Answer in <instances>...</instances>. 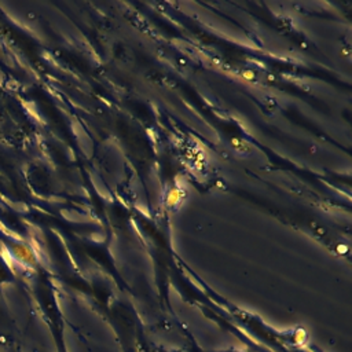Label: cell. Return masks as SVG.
<instances>
[{
	"label": "cell",
	"instance_id": "1",
	"mask_svg": "<svg viewBox=\"0 0 352 352\" xmlns=\"http://www.w3.org/2000/svg\"><path fill=\"white\" fill-rule=\"evenodd\" d=\"M178 193H179L178 190H173V191L169 194V199H168V202H169L171 205H173L175 202L179 201V198H178V197H179V196H178Z\"/></svg>",
	"mask_w": 352,
	"mask_h": 352
}]
</instances>
